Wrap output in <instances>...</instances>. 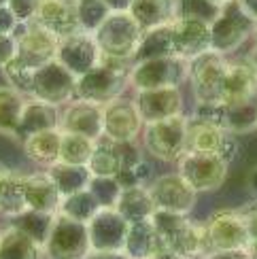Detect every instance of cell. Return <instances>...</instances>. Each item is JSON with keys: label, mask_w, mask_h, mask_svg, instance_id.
Returning a JSON list of instances; mask_svg holds the SVG:
<instances>
[{"label": "cell", "mask_w": 257, "mask_h": 259, "mask_svg": "<svg viewBox=\"0 0 257 259\" xmlns=\"http://www.w3.org/2000/svg\"><path fill=\"white\" fill-rule=\"evenodd\" d=\"M130 62H119L113 58H104L94 70L77 79V94L74 98L79 100H90L96 104H109L115 98H121L125 88L130 85Z\"/></svg>", "instance_id": "obj_1"}, {"label": "cell", "mask_w": 257, "mask_h": 259, "mask_svg": "<svg viewBox=\"0 0 257 259\" xmlns=\"http://www.w3.org/2000/svg\"><path fill=\"white\" fill-rule=\"evenodd\" d=\"M151 221L166 249L187 259L204 257V228L202 223L191 221L189 214L155 210Z\"/></svg>", "instance_id": "obj_2"}, {"label": "cell", "mask_w": 257, "mask_h": 259, "mask_svg": "<svg viewBox=\"0 0 257 259\" xmlns=\"http://www.w3.org/2000/svg\"><path fill=\"white\" fill-rule=\"evenodd\" d=\"M143 28L136 24L130 11H125V13H111L104 24L96 30L94 38L104 58L134 64V56L143 40Z\"/></svg>", "instance_id": "obj_3"}, {"label": "cell", "mask_w": 257, "mask_h": 259, "mask_svg": "<svg viewBox=\"0 0 257 259\" xmlns=\"http://www.w3.org/2000/svg\"><path fill=\"white\" fill-rule=\"evenodd\" d=\"M187 130L189 117L185 115L147 123L143 130V147L159 161H179L187 153Z\"/></svg>", "instance_id": "obj_4"}, {"label": "cell", "mask_w": 257, "mask_h": 259, "mask_svg": "<svg viewBox=\"0 0 257 259\" xmlns=\"http://www.w3.org/2000/svg\"><path fill=\"white\" fill-rule=\"evenodd\" d=\"M228 74V60L217 51H206L189 60V85L196 104H223V83Z\"/></svg>", "instance_id": "obj_5"}, {"label": "cell", "mask_w": 257, "mask_h": 259, "mask_svg": "<svg viewBox=\"0 0 257 259\" xmlns=\"http://www.w3.org/2000/svg\"><path fill=\"white\" fill-rule=\"evenodd\" d=\"M255 19L244 13L238 0L223 5L217 19L210 24V49L230 56L244 45V40L253 36Z\"/></svg>", "instance_id": "obj_6"}, {"label": "cell", "mask_w": 257, "mask_h": 259, "mask_svg": "<svg viewBox=\"0 0 257 259\" xmlns=\"http://www.w3.org/2000/svg\"><path fill=\"white\" fill-rule=\"evenodd\" d=\"M204 228V255L212 251L249 249V232L242 210L221 208L202 223Z\"/></svg>", "instance_id": "obj_7"}, {"label": "cell", "mask_w": 257, "mask_h": 259, "mask_svg": "<svg viewBox=\"0 0 257 259\" xmlns=\"http://www.w3.org/2000/svg\"><path fill=\"white\" fill-rule=\"evenodd\" d=\"M189 79V62L177 56L155 58L136 62L130 68V85L136 92L159 90V88H179Z\"/></svg>", "instance_id": "obj_8"}, {"label": "cell", "mask_w": 257, "mask_h": 259, "mask_svg": "<svg viewBox=\"0 0 257 259\" xmlns=\"http://www.w3.org/2000/svg\"><path fill=\"white\" fill-rule=\"evenodd\" d=\"M42 251H45V259H85L92 253L88 223L56 214Z\"/></svg>", "instance_id": "obj_9"}, {"label": "cell", "mask_w": 257, "mask_h": 259, "mask_svg": "<svg viewBox=\"0 0 257 259\" xmlns=\"http://www.w3.org/2000/svg\"><path fill=\"white\" fill-rule=\"evenodd\" d=\"M177 172L183 177L198 193L204 191H217L228 177V164L221 161L217 155L208 153H196V151H187V153L177 161Z\"/></svg>", "instance_id": "obj_10"}, {"label": "cell", "mask_w": 257, "mask_h": 259, "mask_svg": "<svg viewBox=\"0 0 257 259\" xmlns=\"http://www.w3.org/2000/svg\"><path fill=\"white\" fill-rule=\"evenodd\" d=\"M21 30L15 34L17 38V60L28 68L36 70L58 58L60 38L47 28L38 26L36 21L21 24Z\"/></svg>", "instance_id": "obj_11"}, {"label": "cell", "mask_w": 257, "mask_h": 259, "mask_svg": "<svg viewBox=\"0 0 257 259\" xmlns=\"http://www.w3.org/2000/svg\"><path fill=\"white\" fill-rule=\"evenodd\" d=\"M74 94H77V77L64 68L58 60L34 70V83H32L30 98L60 106L72 100Z\"/></svg>", "instance_id": "obj_12"}, {"label": "cell", "mask_w": 257, "mask_h": 259, "mask_svg": "<svg viewBox=\"0 0 257 259\" xmlns=\"http://www.w3.org/2000/svg\"><path fill=\"white\" fill-rule=\"evenodd\" d=\"M149 191H151L155 208L168 210V212L189 214L198 200V191L179 172H170V175H162L153 179L151 185H149Z\"/></svg>", "instance_id": "obj_13"}, {"label": "cell", "mask_w": 257, "mask_h": 259, "mask_svg": "<svg viewBox=\"0 0 257 259\" xmlns=\"http://www.w3.org/2000/svg\"><path fill=\"white\" fill-rule=\"evenodd\" d=\"M56 60L79 79L98 66L102 60V51L94 34H90V32H74V34L66 38H60Z\"/></svg>", "instance_id": "obj_14"}, {"label": "cell", "mask_w": 257, "mask_h": 259, "mask_svg": "<svg viewBox=\"0 0 257 259\" xmlns=\"http://www.w3.org/2000/svg\"><path fill=\"white\" fill-rule=\"evenodd\" d=\"M141 113L134 100L115 98L104 104V136L115 143H134L143 130Z\"/></svg>", "instance_id": "obj_15"}, {"label": "cell", "mask_w": 257, "mask_h": 259, "mask_svg": "<svg viewBox=\"0 0 257 259\" xmlns=\"http://www.w3.org/2000/svg\"><path fill=\"white\" fill-rule=\"evenodd\" d=\"M127 230L130 223L117 212V208H100L88 223L92 251H123Z\"/></svg>", "instance_id": "obj_16"}, {"label": "cell", "mask_w": 257, "mask_h": 259, "mask_svg": "<svg viewBox=\"0 0 257 259\" xmlns=\"http://www.w3.org/2000/svg\"><path fill=\"white\" fill-rule=\"evenodd\" d=\"M60 130L98 140L104 136V106L90 100H72L60 117Z\"/></svg>", "instance_id": "obj_17"}, {"label": "cell", "mask_w": 257, "mask_h": 259, "mask_svg": "<svg viewBox=\"0 0 257 259\" xmlns=\"http://www.w3.org/2000/svg\"><path fill=\"white\" fill-rule=\"evenodd\" d=\"M134 102H136V109L141 113V119L145 125L183 115V94H181L179 88L136 92Z\"/></svg>", "instance_id": "obj_18"}, {"label": "cell", "mask_w": 257, "mask_h": 259, "mask_svg": "<svg viewBox=\"0 0 257 259\" xmlns=\"http://www.w3.org/2000/svg\"><path fill=\"white\" fill-rule=\"evenodd\" d=\"M173 45L175 56L187 62L210 51V24L198 19H175Z\"/></svg>", "instance_id": "obj_19"}, {"label": "cell", "mask_w": 257, "mask_h": 259, "mask_svg": "<svg viewBox=\"0 0 257 259\" xmlns=\"http://www.w3.org/2000/svg\"><path fill=\"white\" fill-rule=\"evenodd\" d=\"M32 21L47 28L58 38H66L74 34V32H81L74 0H40L36 15Z\"/></svg>", "instance_id": "obj_20"}, {"label": "cell", "mask_w": 257, "mask_h": 259, "mask_svg": "<svg viewBox=\"0 0 257 259\" xmlns=\"http://www.w3.org/2000/svg\"><path fill=\"white\" fill-rule=\"evenodd\" d=\"M24 198L30 210L58 214L62 204V193L58 191L56 183L49 177V172H32L24 175Z\"/></svg>", "instance_id": "obj_21"}, {"label": "cell", "mask_w": 257, "mask_h": 259, "mask_svg": "<svg viewBox=\"0 0 257 259\" xmlns=\"http://www.w3.org/2000/svg\"><path fill=\"white\" fill-rule=\"evenodd\" d=\"M257 96V72L249 58L228 62V74L223 83V104L249 100Z\"/></svg>", "instance_id": "obj_22"}, {"label": "cell", "mask_w": 257, "mask_h": 259, "mask_svg": "<svg viewBox=\"0 0 257 259\" xmlns=\"http://www.w3.org/2000/svg\"><path fill=\"white\" fill-rule=\"evenodd\" d=\"M60 117L62 113L58 111V106L47 104L36 98H28L24 113H21L19 127H17V138H28L32 134L47 132V130H58L60 127Z\"/></svg>", "instance_id": "obj_23"}, {"label": "cell", "mask_w": 257, "mask_h": 259, "mask_svg": "<svg viewBox=\"0 0 257 259\" xmlns=\"http://www.w3.org/2000/svg\"><path fill=\"white\" fill-rule=\"evenodd\" d=\"M162 246H164L162 238H159L151 219L130 223V230H127L125 244H123V253L130 259H153Z\"/></svg>", "instance_id": "obj_24"}, {"label": "cell", "mask_w": 257, "mask_h": 259, "mask_svg": "<svg viewBox=\"0 0 257 259\" xmlns=\"http://www.w3.org/2000/svg\"><path fill=\"white\" fill-rule=\"evenodd\" d=\"M130 15L143 28V32L170 26L177 19V0H134Z\"/></svg>", "instance_id": "obj_25"}, {"label": "cell", "mask_w": 257, "mask_h": 259, "mask_svg": "<svg viewBox=\"0 0 257 259\" xmlns=\"http://www.w3.org/2000/svg\"><path fill=\"white\" fill-rule=\"evenodd\" d=\"M115 208L127 223L149 221L157 210L155 202L151 198V191H149V187H145V185L121 189V196L117 200Z\"/></svg>", "instance_id": "obj_26"}, {"label": "cell", "mask_w": 257, "mask_h": 259, "mask_svg": "<svg viewBox=\"0 0 257 259\" xmlns=\"http://www.w3.org/2000/svg\"><path fill=\"white\" fill-rule=\"evenodd\" d=\"M24 143L26 155L40 166H51L60 159V147H62V130H47V132L32 134L21 140Z\"/></svg>", "instance_id": "obj_27"}, {"label": "cell", "mask_w": 257, "mask_h": 259, "mask_svg": "<svg viewBox=\"0 0 257 259\" xmlns=\"http://www.w3.org/2000/svg\"><path fill=\"white\" fill-rule=\"evenodd\" d=\"M0 259H45V251L15 225L0 232Z\"/></svg>", "instance_id": "obj_28"}, {"label": "cell", "mask_w": 257, "mask_h": 259, "mask_svg": "<svg viewBox=\"0 0 257 259\" xmlns=\"http://www.w3.org/2000/svg\"><path fill=\"white\" fill-rule=\"evenodd\" d=\"M121 151L119 143L115 140L100 136L94 145V153L88 161V170L92 172V177H117L121 172Z\"/></svg>", "instance_id": "obj_29"}, {"label": "cell", "mask_w": 257, "mask_h": 259, "mask_svg": "<svg viewBox=\"0 0 257 259\" xmlns=\"http://www.w3.org/2000/svg\"><path fill=\"white\" fill-rule=\"evenodd\" d=\"M47 172L53 179V183H56L58 191L62 193V198L88 189L92 183V172L88 170V166H74V164L56 161V164H51L47 168Z\"/></svg>", "instance_id": "obj_30"}, {"label": "cell", "mask_w": 257, "mask_h": 259, "mask_svg": "<svg viewBox=\"0 0 257 259\" xmlns=\"http://www.w3.org/2000/svg\"><path fill=\"white\" fill-rule=\"evenodd\" d=\"M228 130H223L219 125L204 123L189 117V130H187V151H196V153H208L217 155L221 143L226 138Z\"/></svg>", "instance_id": "obj_31"}, {"label": "cell", "mask_w": 257, "mask_h": 259, "mask_svg": "<svg viewBox=\"0 0 257 259\" xmlns=\"http://www.w3.org/2000/svg\"><path fill=\"white\" fill-rule=\"evenodd\" d=\"M175 56V45H173V24L170 26H159L153 30H147L143 34V40L138 45V51L134 56L136 62L145 60H155V58H168Z\"/></svg>", "instance_id": "obj_32"}, {"label": "cell", "mask_w": 257, "mask_h": 259, "mask_svg": "<svg viewBox=\"0 0 257 259\" xmlns=\"http://www.w3.org/2000/svg\"><path fill=\"white\" fill-rule=\"evenodd\" d=\"M26 102L28 96L19 94L9 85H0V134L17 138V127Z\"/></svg>", "instance_id": "obj_33"}, {"label": "cell", "mask_w": 257, "mask_h": 259, "mask_svg": "<svg viewBox=\"0 0 257 259\" xmlns=\"http://www.w3.org/2000/svg\"><path fill=\"white\" fill-rule=\"evenodd\" d=\"M53 221H56V214L26 208L21 214L11 219V225H15L17 230H21L26 236H30V238L34 242H38L40 246H45V242L49 238V232L53 228Z\"/></svg>", "instance_id": "obj_34"}, {"label": "cell", "mask_w": 257, "mask_h": 259, "mask_svg": "<svg viewBox=\"0 0 257 259\" xmlns=\"http://www.w3.org/2000/svg\"><path fill=\"white\" fill-rule=\"evenodd\" d=\"M257 127V96L249 100L226 104V130L232 134H244Z\"/></svg>", "instance_id": "obj_35"}, {"label": "cell", "mask_w": 257, "mask_h": 259, "mask_svg": "<svg viewBox=\"0 0 257 259\" xmlns=\"http://www.w3.org/2000/svg\"><path fill=\"white\" fill-rule=\"evenodd\" d=\"M100 208L102 206L98 204V200L94 198V193L90 189H83V191L72 193V196L62 198L58 214H64V217L81 221V223H90L94 219V214L98 212Z\"/></svg>", "instance_id": "obj_36"}, {"label": "cell", "mask_w": 257, "mask_h": 259, "mask_svg": "<svg viewBox=\"0 0 257 259\" xmlns=\"http://www.w3.org/2000/svg\"><path fill=\"white\" fill-rule=\"evenodd\" d=\"M94 145H96L94 138L62 132V147H60V159L58 161L74 164V166H88V161L94 153Z\"/></svg>", "instance_id": "obj_37"}, {"label": "cell", "mask_w": 257, "mask_h": 259, "mask_svg": "<svg viewBox=\"0 0 257 259\" xmlns=\"http://www.w3.org/2000/svg\"><path fill=\"white\" fill-rule=\"evenodd\" d=\"M74 9H77L79 30L90 34H96V30L111 15V9L102 0H74Z\"/></svg>", "instance_id": "obj_38"}, {"label": "cell", "mask_w": 257, "mask_h": 259, "mask_svg": "<svg viewBox=\"0 0 257 259\" xmlns=\"http://www.w3.org/2000/svg\"><path fill=\"white\" fill-rule=\"evenodd\" d=\"M221 7L210 0H177V19H198L212 24Z\"/></svg>", "instance_id": "obj_39"}, {"label": "cell", "mask_w": 257, "mask_h": 259, "mask_svg": "<svg viewBox=\"0 0 257 259\" xmlns=\"http://www.w3.org/2000/svg\"><path fill=\"white\" fill-rule=\"evenodd\" d=\"M28 206H26V198H24V175L15 172L13 181L9 183V187L5 191L3 200H0V212L5 217L13 219L17 214H21Z\"/></svg>", "instance_id": "obj_40"}, {"label": "cell", "mask_w": 257, "mask_h": 259, "mask_svg": "<svg viewBox=\"0 0 257 259\" xmlns=\"http://www.w3.org/2000/svg\"><path fill=\"white\" fill-rule=\"evenodd\" d=\"M3 74H5V81L9 88L17 90L19 94L24 96H32V83H34V70L28 68L26 64H21L17 58L13 62H9L7 66L3 68Z\"/></svg>", "instance_id": "obj_41"}, {"label": "cell", "mask_w": 257, "mask_h": 259, "mask_svg": "<svg viewBox=\"0 0 257 259\" xmlns=\"http://www.w3.org/2000/svg\"><path fill=\"white\" fill-rule=\"evenodd\" d=\"M88 189L94 193V198L98 200L102 208H115L123 187L119 185V181L115 177H92V183Z\"/></svg>", "instance_id": "obj_42"}, {"label": "cell", "mask_w": 257, "mask_h": 259, "mask_svg": "<svg viewBox=\"0 0 257 259\" xmlns=\"http://www.w3.org/2000/svg\"><path fill=\"white\" fill-rule=\"evenodd\" d=\"M191 119L204 121V123H212L226 130V104L221 102H212V104H196L194 115Z\"/></svg>", "instance_id": "obj_43"}, {"label": "cell", "mask_w": 257, "mask_h": 259, "mask_svg": "<svg viewBox=\"0 0 257 259\" xmlns=\"http://www.w3.org/2000/svg\"><path fill=\"white\" fill-rule=\"evenodd\" d=\"M247 221V232H249V253L251 259H257V200L253 204H247L244 208H240Z\"/></svg>", "instance_id": "obj_44"}, {"label": "cell", "mask_w": 257, "mask_h": 259, "mask_svg": "<svg viewBox=\"0 0 257 259\" xmlns=\"http://www.w3.org/2000/svg\"><path fill=\"white\" fill-rule=\"evenodd\" d=\"M38 5L40 0H9V9L13 11L19 24H28V21L34 19Z\"/></svg>", "instance_id": "obj_45"}, {"label": "cell", "mask_w": 257, "mask_h": 259, "mask_svg": "<svg viewBox=\"0 0 257 259\" xmlns=\"http://www.w3.org/2000/svg\"><path fill=\"white\" fill-rule=\"evenodd\" d=\"M238 155H240V143H238V136H236V134H232V132H228V134H226V138H223V143H221V149H219L217 157H219L221 161H226L228 166H232L234 161L238 159Z\"/></svg>", "instance_id": "obj_46"}, {"label": "cell", "mask_w": 257, "mask_h": 259, "mask_svg": "<svg viewBox=\"0 0 257 259\" xmlns=\"http://www.w3.org/2000/svg\"><path fill=\"white\" fill-rule=\"evenodd\" d=\"M17 58V38L15 34H0V70L9 62Z\"/></svg>", "instance_id": "obj_47"}, {"label": "cell", "mask_w": 257, "mask_h": 259, "mask_svg": "<svg viewBox=\"0 0 257 259\" xmlns=\"http://www.w3.org/2000/svg\"><path fill=\"white\" fill-rule=\"evenodd\" d=\"M21 24L17 21V17L13 15V11L9 7L0 9V34H13Z\"/></svg>", "instance_id": "obj_48"}, {"label": "cell", "mask_w": 257, "mask_h": 259, "mask_svg": "<svg viewBox=\"0 0 257 259\" xmlns=\"http://www.w3.org/2000/svg\"><path fill=\"white\" fill-rule=\"evenodd\" d=\"M202 259H251V253L247 249H228V251H212Z\"/></svg>", "instance_id": "obj_49"}, {"label": "cell", "mask_w": 257, "mask_h": 259, "mask_svg": "<svg viewBox=\"0 0 257 259\" xmlns=\"http://www.w3.org/2000/svg\"><path fill=\"white\" fill-rule=\"evenodd\" d=\"M13 175H15V170H11L7 164H3V161H0V200H3L5 191H7V187H9V183L13 181Z\"/></svg>", "instance_id": "obj_50"}, {"label": "cell", "mask_w": 257, "mask_h": 259, "mask_svg": "<svg viewBox=\"0 0 257 259\" xmlns=\"http://www.w3.org/2000/svg\"><path fill=\"white\" fill-rule=\"evenodd\" d=\"M85 259H130L123 251H92Z\"/></svg>", "instance_id": "obj_51"}, {"label": "cell", "mask_w": 257, "mask_h": 259, "mask_svg": "<svg viewBox=\"0 0 257 259\" xmlns=\"http://www.w3.org/2000/svg\"><path fill=\"white\" fill-rule=\"evenodd\" d=\"M102 3L111 9V13H125V11H130L134 0H102Z\"/></svg>", "instance_id": "obj_52"}, {"label": "cell", "mask_w": 257, "mask_h": 259, "mask_svg": "<svg viewBox=\"0 0 257 259\" xmlns=\"http://www.w3.org/2000/svg\"><path fill=\"white\" fill-rule=\"evenodd\" d=\"M247 189L249 193L257 200V166H253L249 170V175H247Z\"/></svg>", "instance_id": "obj_53"}, {"label": "cell", "mask_w": 257, "mask_h": 259, "mask_svg": "<svg viewBox=\"0 0 257 259\" xmlns=\"http://www.w3.org/2000/svg\"><path fill=\"white\" fill-rule=\"evenodd\" d=\"M238 3L244 9V13L257 21V0H238Z\"/></svg>", "instance_id": "obj_54"}, {"label": "cell", "mask_w": 257, "mask_h": 259, "mask_svg": "<svg viewBox=\"0 0 257 259\" xmlns=\"http://www.w3.org/2000/svg\"><path fill=\"white\" fill-rule=\"evenodd\" d=\"M153 259H187V257H183V255H179V253H175V251L166 249V246H162V249H159V253H157Z\"/></svg>", "instance_id": "obj_55"}, {"label": "cell", "mask_w": 257, "mask_h": 259, "mask_svg": "<svg viewBox=\"0 0 257 259\" xmlns=\"http://www.w3.org/2000/svg\"><path fill=\"white\" fill-rule=\"evenodd\" d=\"M249 62H251V66L255 68V72H257V42H255V45H253V49L249 51Z\"/></svg>", "instance_id": "obj_56"}, {"label": "cell", "mask_w": 257, "mask_h": 259, "mask_svg": "<svg viewBox=\"0 0 257 259\" xmlns=\"http://www.w3.org/2000/svg\"><path fill=\"white\" fill-rule=\"evenodd\" d=\"M210 3H215V5L223 7V5H228V3H232V0H210Z\"/></svg>", "instance_id": "obj_57"}, {"label": "cell", "mask_w": 257, "mask_h": 259, "mask_svg": "<svg viewBox=\"0 0 257 259\" xmlns=\"http://www.w3.org/2000/svg\"><path fill=\"white\" fill-rule=\"evenodd\" d=\"M5 7H9V0H0V9H5Z\"/></svg>", "instance_id": "obj_58"}, {"label": "cell", "mask_w": 257, "mask_h": 259, "mask_svg": "<svg viewBox=\"0 0 257 259\" xmlns=\"http://www.w3.org/2000/svg\"><path fill=\"white\" fill-rule=\"evenodd\" d=\"M253 36H255V42H257V21H255V28H253Z\"/></svg>", "instance_id": "obj_59"}, {"label": "cell", "mask_w": 257, "mask_h": 259, "mask_svg": "<svg viewBox=\"0 0 257 259\" xmlns=\"http://www.w3.org/2000/svg\"><path fill=\"white\" fill-rule=\"evenodd\" d=\"M0 232H3V230H0Z\"/></svg>", "instance_id": "obj_60"}]
</instances>
